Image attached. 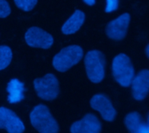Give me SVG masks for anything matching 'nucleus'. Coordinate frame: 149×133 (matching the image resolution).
I'll use <instances>...</instances> for the list:
<instances>
[{
    "label": "nucleus",
    "instance_id": "1",
    "mask_svg": "<svg viewBox=\"0 0 149 133\" xmlns=\"http://www.w3.org/2000/svg\"><path fill=\"white\" fill-rule=\"evenodd\" d=\"M32 125L39 133H58V125L46 106L37 105L30 114Z\"/></svg>",
    "mask_w": 149,
    "mask_h": 133
},
{
    "label": "nucleus",
    "instance_id": "2",
    "mask_svg": "<svg viewBox=\"0 0 149 133\" xmlns=\"http://www.w3.org/2000/svg\"><path fill=\"white\" fill-rule=\"evenodd\" d=\"M113 75L121 86L127 87L131 85L134 78V69L127 55L120 54L113 59Z\"/></svg>",
    "mask_w": 149,
    "mask_h": 133
},
{
    "label": "nucleus",
    "instance_id": "3",
    "mask_svg": "<svg viewBox=\"0 0 149 133\" xmlns=\"http://www.w3.org/2000/svg\"><path fill=\"white\" fill-rule=\"evenodd\" d=\"M83 57V50L78 45L63 49L53 57V66L58 71H65L77 64Z\"/></svg>",
    "mask_w": 149,
    "mask_h": 133
},
{
    "label": "nucleus",
    "instance_id": "4",
    "mask_svg": "<svg viewBox=\"0 0 149 133\" xmlns=\"http://www.w3.org/2000/svg\"><path fill=\"white\" fill-rule=\"evenodd\" d=\"M85 65L89 79L93 83H100L105 77V58L100 51L93 50L85 57Z\"/></svg>",
    "mask_w": 149,
    "mask_h": 133
},
{
    "label": "nucleus",
    "instance_id": "5",
    "mask_svg": "<svg viewBox=\"0 0 149 133\" xmlns=\"http://www.w3.org/2000/svg\"><path fill=\"white\" fill-rule=\"evenodd\" d=\"M34 88L38 96L45 100L55 99L59 92L58 81L54 74H46L42 78L34 80Z\"/></svg>",
    "mask_w": 149,
    "mask_h": 133
},
{
    "label": "nucleus",
    "instance_id": "6",
    "mask_svg": "<svg viewBox=\"0 0 149 133\" xmlns=\"http://www.w3.org/2000/svg\"><path fill=\"white\" fill-rule=\"evenodd\" d=\"M25 42L29 46L48 49L53 44V37L49 33L38 28L31 27L25 33Z\"/></svg>",
    "mask_w": 149,
    "mask_h": 133
},
{
    "label": "nucleus",
    "instance_id": "7",
    "mask_svg": "<svg viewBox=\"0 0 149 133\" xmlns=\"http://www.w3.org/2000/svg\"><path fill=\"white\" fill-rule=\"evenodd\" d=\"M0 129H5L9 133H22L24 125L21 119L10 110L0 108Z\"/></svg>",
    "mask_w": 149,
    "mask_h": 133
},
{
    "label": "nucleus",
    "instance_id": "8",
    "mask_svg": "<svg viewBox=\"0 0 149 133\" xmlns=\"http://www.w3.org/2000/svg\"><path fill=\"white\" fill-rule=\"evenodd\" d=\"M130 23V15L124 13L115 20L110 22L107 27V34L111 39L121 40L127 32V29Z\"/></svg>",
    "mask_w": 149,
    "mask_h": 133
},
{
    "label": "nucleus",
    "instance_id": "9",
    "mask_svg": "<svg viewBox=\"0 0 149 133\" xmlns=\"http://www.w3.org/2000/svg\"><path fill=\"white\" fill-rule=\"evenodd\" d=\"M92 107L98 111L102 118L109 122H112L116 117V111L107 97L103 94H96L91 99Z\"/></svg>",
    "mask_w": 149,
    "mask_h": 133
},
{
    "label": "nucleus",
    "instance_id": "10",
    "mask_svg": "<svg viewBox=\"0 0 149 133\" xmlns=\"http://www.w3.org/2000/svg\"><path fill=\"white\" fill-rule=\"evenodd\" d=\"M70 131L71 133H100L101 125L94 115L88 114L74 123Z\"/></svg>",
    "mask_w": 149,
    "mask_h": 133
},
{
    "label": "nucleus",
    "instance_id": "11",
    "mask_svg": "<svg viewBox=\"0 0 149 133\" xmlns=\"http://www.w3.org/2000/svg\"><path fill=\"white\" fill-rule=\"evenodd\" d=\"M132 92L135 100L141 101L145 99L148 93L149 71L148 70L141 71L132 81Z\"/></svg>",
    "mask_w": 149,
    "mask_h": 133
},
{
    "label": "nucleus",
    "instance_id": "12",
    "mask_svg": "<svg viewBox=\"0 0 149 133\" xmlns=\"http://www.w3.org/2000/svg\"><path fill=\"white\" fill-rule=\"evenodd\" d=\"M127 128L131 133H149L148 124L145 123L138 112H131L125 118Z\"/></svg>",
    "mask_w": 149,
    "mask_h": 133
},
{
    "label": "nucleus",
    "instance_id": "13",
    "mask_svg": "<svg viewBox=\"0 0 149 133\" xmlns=\"http://www.w3.org/2000/svg\"><path fill=\"white\" fill-rule=\"evenodd\" d=\"M85 13L79 10H76L70 18L63 24L62 26V32L65 35H70L75 33L79 30L82 24L85 22Z\"/></svg>",
    "mask_w": 149,
    "mask_h": 133
},
{
    "label": "nucleus",
    "instance_id": "14",
    "mask_svg": "<svg viewBox=\"0 0 149 133\" xmlns=\"http://www.w3.org/2000/svg\"><path fill=\"white\" fill-rule=\"evenodd\" d=\"M8 91V102L10 104L18 103L24 98V85L16 78L11 79L7 86Z\"/></svg>",
    "mask_w": 149,
    "mask_h": 133
},
{
    "label": "nucleus",
    "instance_id": "15",
    "mask_svg": "<svg viewBox=\"0 0 149 133\" xmlns=\"http://www.w3.org/2000/svg\"><path fill=\"white\" fill-rule=\"evenodd\" d=\"M12 51L8 46H0V71L5 69L10 63Z\"/></svg>",
    "mask_w": 149,
    "mask_h": 133
},
{
    "label": "nucleus",
    "instance_id": "16",
    "mask_svg": "<svg viewBox=\"0 0 149 133\" xmlns=\"http://www.w3.org/2000/svg\"><path fill=\"white\" fill-rule=\"evenodd\" d=\"M14 1L17 6L24 10V11H29L32 10L38 2V0H14Z\"/></svg>",
    "mask_w": 149,
    "mask_h": 133
},
{
    "label": "nucleus",
    "instance_id": "17",
    "mask_svg": "<svg viewBox=\"0 0 149 133\" xmlns=\"http://www.w3.org/2000/svg\"><path fill=\"white\" fill-rule=\"evenodd\" d=\"M10 13V8L5 0H0V17H6Z\"/></svg>",
    "mask_w": 149,
    "mask_h": 133
},
{
    "label": "nucleus",
    "instance_id": "18",
    "mask_svg": "<svg viewBox=\"0 0 149 133\" xmlns=\"http://www.w3.org/2000/svg\"><path fill=\"white\" fill-rule=\"evenodd\" d=\"M119 0H107V12H112L118 8Z\"/></svg>",
    "mask_w": 149,
    "mask_h": 133
},
{
    "label": "nucleus",
    "instance_id": "19",
    "mask_svg": "<svg viewBox=\"0 0 149 133\" xmlns=\"http://www.w3.org/2000/svg\"><path fill=\"white\" fill-rule=\"evenodd\" d=\"M95 1H96V0H84V2H85L86 3L89 4V5H93V4L95 3Z\"/></svg>",
    "mask_w": 149,
    "mask_h": 133
},
{
    "label": "nucleus",
    "instance_id": "20",
    "mask_svg": "<svg viewBox=\"0 0 149 133\" xmlns=\"http://www.w3.org/2000/svg\"><path fill=\"white\" fill-rule=\"evenodd\" d=\"M147 54H148V46L147 47Z\"/></svg>",
    "mask_w": 149,
    "mask_h": 133
}]
</instances>
